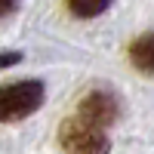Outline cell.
Instances as JSON below:
<instances>
[{
	"label": "cell",
	"instance_id": "1",
	"mask_svg": "<svg viewBox=\"0 0 154 154\" xmlns=\"http://www.w3.org/2000/svg\"><path fill=\"white\" fill-rule=\"evenodd\" d=\"M46 89L40 80H19L0 86V120H22L43 105Z\"/></svg>",
	"mask_w": 154,
	"mask_h": 154
},
{
	"label": "cell",
	"instance_id": "2",
	"mask_svg": "<svg viewBox=\"0 0 154 154\" xmlns=\"http://www.w3.org/2000/svg\"><path fill=\"white\" fill-rule=\"evenodd\" d=\"M62 145H65L68 151H105L108 148V136L102 126H93V123H86L80 117H74V120H65L62 123Z\"/></svg>",
	"mask_w": 154,
	"mask_h": 154
},
{
	"label": "cell",
	"instance_id": "3",
	"mask_svg": "<svg viewBox=\"0 0 154 154\" xmlns=\"http://www.w3.org/2000/svg\"><path fill=\"white\" fill-rule=\"evenodd\" d=\"M80 120L93 123V126H111L114 120H117V99H114L111 93H89L83 102H80V114H77Z\"/></svg>",
	"mask_w": 154,
	"mask_h": 154
},
{
	"label": "cell",
	"instance_id": "4",
	"mask_svg": "<svg viewBox=\"0 0 154 154\" xmlns=\"http://www.w3.org/2000/svg\"><path fill=\"white\" fill-rule=\"evenodd\" d=\"M130 59L139 71L145 74H154V34H145L130 46Z\"/></svg>",
	"mask_w": 154,
	"mask_h": 154
},
{
	"label": "cell",
	"instance_id": "5",
	"mask_svg": "<svg viewBox=\"0 0 154 154\" xmlns=\"http://www.w3.org/2000/svg\"><path fill=\"white\" fill-rule=\"evenodd\" d=\"M68 6H71L74 16L93 19V16H102V12L111 6V0H68Z\"/></svg>",
	"mask_w": 154,
	"mask_h": 154
},
{
	"label": "cell",
	"instance_id": "6",
	"mask_svg": "<svg viewBox=\"0 0 154 154\" xmlns=\"http://www.w3.org/2000/svg\"><path fill=\"white\" fill-rule=\"evenodd\" d=\"M22 59V53H0V68H9Z\"/></svg>",
	"mask_w": 154,
	"mask_h": 154
},
{
	"label": "cell",
	"instance_id": "7",
	"mask_svg": "<svg viewBox=\"0 0 154 154\" xmlns=\"http://www.w3.org/2000/svg\"><path fill=\"white\" fill-rule=\"evenodd\" d=\"M16 3H19V0H0V19H3V16H9V12L16 9Z\"/></svg>",
	"mask_w": 154,
	"mask_h": 154
}]
</instances>
